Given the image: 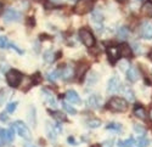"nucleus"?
Returning a JSON list of instances; mask_svg holds the SVG:
<instances>
[{
  "label": "nucleus",
  "instance_id": "obj_1",
  "mask_svg": "<svg viewBox=\"0 0 152 147\" xmlns=\"http://www.w3.org/2000/svg\"><path fill=\"white\" fill-rule=\"evenodd\" d=\"M108 108L115 112H124L128 108V102L122 97H112L108 101Z\"/></svg>",
  "mask_w": 152,
  "mask_h": 147
},
{
  "label": "nucleus",
  "instance_id": "obj_2",
  "mask_svg": "<svg viewBox=\"0 0 152 147\" xmlns=\"http://www.w3.org/2000/svg\"><path fill=\"white\" fill-rule=\"evenodd\" d=\"M93 0H78L77 4L74 5V12L77 15H85L90 12L93 9Z\"/></svg>",
  "mask_w": 152,
  "mask_h": 147
},
{
  "label": "nucleus",
  "instance_id": "obj_3",
  "mask_svg": "<svg viewBox=\"0 0 152 147\" xmlns=\"http://www.w3.org/2000/svg\"><path fill=\"white\" fill-rule=\"evenodd\" d=\"M21 80H22V74L18 71L11 69L6 73V82H7V84L10 85V87L17 88L20 85V83H21Z\"/></svg>",
  "mask_w": 152,
  "mask_h": 147
},
{
  "label": "nucleus",
  "instance_id": "obj_4",
  "mask_svg": "<svg viewBox=\"0 0 152 147\" xmlns=\"http://www.w3.org/2000/svg\"><path fill=\"white\" fill-rule=\"evenodd\" d=\"M79 38H80L82 43L88 47H93L94 44H95V36L93 35V33L89 29H86V28H82L79 31Z\"/></svg>",
  "mask_w": 152,
  "mask_h": 147
},
{
  "label": "nucleus",
  "instance_id": "obj_5",
  "mask_svg": "<svg viewBox=\"0 0 152 147\" xmlns=\"http://www.w3.org/2000/svg\"><path fill=\"white\" fill-rule=\"evenodd\" d=\"M15 128V130L18 132V135L21 136V138H23V139H26V140H29L31 138H32V134H31V130L28 129V127L23 123V122H21V120H16L15 123H14V125H12Z\"/></svg>",
  "mask_w": 152,
  "mask_h": 147
},
{
  "label": "nucleus",
  "instance_id": "obj_6",
  "mask_svg": "<svg viewBox=\"0 0 152 147\" xmlns=\"http://www.w3.org/2000/svg\"><path fill=\"white\" fill-rule=\"evenodd\" d=\"M21 18H22L21 12L17 11L16 9L9 7V9H6V11L4 12V20H5L6 22H18V21H21Z\"/></svg>",
  "mask_w": 152,
  "mask_h": 147
},
{
  "label": "nucleus",
  "instance_id": "obj_7",
  "mask_svg": "<svg viewBox=\"0 0 152 147\" xmlns=\"http://www.w3.org/2000/svg\"><path fill=\"white\" fill-rule=\"evenodd\" d=\"M86 103H88V106H89L90 108H95V109L100 108L101 106H102V97H101L100 95L94 94V95L88 97Z\"/></svg>",
  "mask_w": 152,
  "mask_h": 147
},
{
  "label": "nucleus",
  "instance_id": "obj_8",
  "mask_svg": "<svg viewBox=\"0 0 152 147\" xmlns=\"http://www.w3.org/2000/svg\"><path fill=\"white\" fill-rule=\"evenodd\" d=\"M91 20H93V22L96 24L95 28H96L97 32H101V31L104 29V26H102L104 16H102V14H101V12H99V11H94V12H93V15H91Z\"/></svg>",
  "mask_w": 152,
  "mask_h": 147
},
{
  "label": "nucleus",
  "instance_id": "obj_9",
  "mask_svg": "<svg viewBox=\"0 0 152 147\" xmlns=\"http://www.w3.org/2000/svg\"><path fill=\"white\" fill-rule=\"evenodd\" d=\"M121 89V82L117 77H113L108 80L107 84V92L108 94H113V92H117Z\"/></svg>",
  "mask_w": 152,
  "mask_h": 147
},
{
  "label": "nucleus",
  "instance_id": "obj_10",
  "mask_svg": "<svg viewBox=\"0 0 152 147\" xmlns=\"http://www.w3.org/2000/svg\"><path fill=\"white\" fill-rule=\"evenodd\" d=\"M107 56H108V60L111 61V63H116L117 60L119 58V50L117 46H110L107 47Z\"/></svg>",
  "mask_w": 152,
  "mask_h": 147
},
{
  "label": "nucleus",
  "instance_id": "obj_11",
  "mask_svg": "<svg viewBox=\"0 0 152 147\" xmlns=\"http://www.w3.org/2000/svg\"><path fill=\"white\" fill-rule=\"evenodd\" d=\"M140 32H141V35L144 39H152V23L144 22Z\"/></svg>",
  "mask_w": 152,
  "mask_h": 147
},
{
  "label": "nucleus",
  "instance_id": "obj_12",
  "mask_svg": "<svg viewBox=\"0 0 152 147\" xmlns=\"http://www.w3.org/2000/svg\"><path fill=\"white\" fill-rule=\"evenodd\" d=\"M42 92H43V95H44V97H45V100H46V102L51 106V107H56L57 106V103H56V99H55V96H54V94L50 91L49 89H46V88H44L43 90H42Z\"/></svg>",
  "mask_w": 152,
  "mask_h": 147
},
{
  "label": "nucleus",
  "instance_id": "obj_13",
  "mask_svg": "<svg viewBox=\"0 0 152 147\" xmlns=\"http://www.w3.org/2000/svg\"><path fill=\"white\" fill-rule=\"evenodd\" d=\"M126 79H128L130 83H135L139 79V72L134 66H129L128 69H126Z\"/></svg>",
  "mask_w": 152,
  "mask_h": 147
},
{
  "label": "nucleus",
  "instance_id": "obj_14",
  "mask_svg": "<svg viewBox=\"0 0 152 147\" xmlns=\"http://www.w3.org/2000/svg\"><path fill=\"white\" fill-rule=\"evenodd\" d=\"M45 130H46V135L48 138L51 140V141H55L56 138H57V131L55 129V125H53L50 122H46L45 124Z\"/></svg>",
  "mask_w": 152,
  "mask_h": 147
},
{
  "label": "nucleus",
  "instance_id": "obj_15",
  "mask_svg": "<svg viewBox=\"0 0 152 147\" xmlns=\"http://www.w3.org/2000/svg\"><path fill=\"white\" fill-rule=\"evenodd\" d=\"M74 68L71 66V65H66L65 67H63L62 69H61V76H62V78L65 79V80H68V79H71L73 76H74Z\"/></svg>",
  "mask_w": 152,
  "mask_h": 147
},
{
  "label": "nucleus",
  "instance_id": "obj_16",
  "mask_svg": "<svg viewBox=\"0 0 152 147\" xmlns=\"http://www.w3.org/2000/svg\"><path fill=\"white\" fill-rule=\"evenodd\" d=\"M66 100H67L68 102H71V103H77V105H79V103L82 102L79 95L75 92L74 90H68V91L66 92Z\"/></svg>",
  "mask_w": 152,
  "mask_h": 147
},
{
  "label": "nucleus",
  "instance_id": "obj_17",
  "mask_svg": "<svg viewBox=\"0 0 152 147\" xmlns=\"http://www.w3.org/2000/svg\"><path fill=\"white\" fill-rule=\"evenodd\" d=\"M140 14L144 17H152V3L146 1L140 9Z\"/></svg>",
  "mask_w": 152,
  "mask_h": 147
},
{
  "label": "nucleus",
  "instance_id": "obj_18",
  "mask_svg": "<svg viewBox=\"0 0 152 147\" xmlns=\"http://www.w3.org/2000/svg\"><path fill=\"white\" fill-rule=\"evenodd\" d=\"M118 50H119V55L123 56V57H129L132 56L133 54V50H132V47L128 45V44H122L119 47H118Z\"/></svg>",
  "mask_w": 152,
  "mask_h": 147
},
{
  "label": "nucleus",
  "instance_id": "obj_19",
  "mask_svg": "<svg viewBox=\"0 0 152 147\" xmlns=\"http://www.w3.org/2000/svg\"><path fill=\"white\" fill-rule=\"evenodd\" d=\"M129 35H130V29L126 26H123L118 29V38L121 40H126L129 38Z\"/></svg>",
  "mask_w": 152,
  "mask_h": 147
},
{
  "label": "nucleus",
  "instance_id": "obj_20",
  "mask_svg": "<svg viewBox=\"0 0 152 147\" xmlns=\"http://www.w3.org/2000/svg\"><path fill=\"white\" fill-rule=\"evenodd\" d=\"M134 114H135L136 118L142 119V120H145V119L147 118V113H146V111H145V108L141 107V106H136V107H135V109H134Z\"/></svg>",
  "mask_w": 152,
  "mask_h": 147
},
{
  "label": "nucleus",
  "instance_id": "obj_21",
  "mask_svg": "<svg viewBox=\"0 0 152 147\" xmlns=\"http://www.w3.org/2000/svg\"><path fill=\"white\" fill-rule=\"evenodd\" d=\"M28 120L33 127L37 125V114H35V108L33 106H29L28 108Z\"/></svg>",
  "mask_w": 152,
  "mask_h": 147
},
{
  "label": "nucleus",
  "instance_id": "obj_22",
  "mask_svg": "<svg viewBox=\"0 0 152 147\" xmlns=\"http://www.w3.org/2000/svg\"><path fill=\"white\" fill-rule=\"evenodd\" d=\"M135 143L137 145V147H148L150 146V140L145 135H141V136H139L136 139Z\"/></svg>",
  "mask_w": 152,
  "mask_h": 147
},
{
  "label": "nucleus",
  "instance_id": "obj_23",
  "mask_svg": "<svg viewBox=\"0 0 152 147\" xmlns=\"http://www.w3.org/2000/svg\"><path fill=\"white\" fill-rule=\"evenodd\" d=\"M60 73H61V71L60 69H55V71H51V72H49L48 73V80L49 82H56L60 77H61V74H60Z\"/></svg>",
  "mask_w": 152,
  "mask_h": 147
},
{
  "label": "nucleus",
  "instance_id": "obj_24",
  "mask_svg": "<svg viewBox=\"0 0 152 147\" xmlns=\"http://www.w3.org/2000/svg\"><path fill=\"white\" fill-rule=\"evenodd\" d=\"M51 114L57 122H60V123H62V122H67V116L65 114V113H62V112H60V111H55V112H51L50 113Z\"/></svg>",
  "mask_w": 152,
  "mask_h": 147
},
{
  "label": "nucleus",
  "instance_id": "obj_25",
  "mask_svg": "<svg viewBox=\"0 0 152 147\" xmlns=\"http://www.w3.org/2000/svg\"><path fill=\"white\" fill-rule=\"evenodd\" d=\"M99 80V76H97V73L96 72H91L89 76H88V79H86V83H88V85H95L96 84V82Z\"/></svg>",
  "mask_w": 152,
  "mask_h": 147
},
{
  "label": "nucleus",
  "instance_id": "obj_26",
  "mask_svg": "<svg viewBox=\"0 0 152 147\" xmlns=\"http://www.w3.org/2000/svg\"><path fill=\"white\" fill-rule=\"evenodd\" d=\"M124 89V95H125V97H126V100L128 101H135V95H134V91L130 89V88H128V87H124L123 88Z\"/></svg>",
  "mask_w": 152,
  "mask_h": 147
},
{
  "label": "nucleus",
  "instance_id": "obj_27",
  "mask_svg": "<svg viewBox=\"0 0 152 147\" xmlns=\"http://www.w3.org/2000/svg\"><path fill=\"white\" fill-rule=\"evenodd\" d=\"M86 125L91 128V129H95V128H99L101 125V120L97 119V118H91L89 120H86Z\"/></svg>",
  "mask_w": 152,
  "mask_h": 147
},
{
  "label": "nucleus",
  "instance_id": "obj_28",
  "mask_svg": "<svg viewBox=\"0 0 152 147\" xmlns=\"http://www.w3.org/2000/svg\"><path fill=\"white\" fill-rule=\"evenodd\" d=\"M62 107H63V109H65L67 113H69V114H77V109H75L74 107H72L68 102H62Z\"/></svg>",
  "mask_w": 152,
  "mask_h": 147
},
{
  "label": "nucleus",
  "instance_id": "obj_29",
  "mask_svg": "<svg viewBox=\"0 0 152 147\" xmlns=\"http://www.w3.org/2000/svg\"><path fill=\"white\" fill-rule=\"evenodd\" d=\"M43 57H44V60L46 61V62H53L54 61V52L51 50H48V51L44 52Z\"/></svg>",
  "mask_w": 152,
  "mask_h": 147
},
{
  "label": "nucleus",
  "instance_id": "obj_30",
  "mask_svg": "<svg viewBox=\"0 0 152 147\" xmlns=\"http://www.w3.org/2000/svg\"><path fill=\"white\" fill-rule=\"evenodd\" d=\"M10 46V43L6 36H0V49H7Z\"/></svg>",
  "mask_w": 152,
  "mask_h": 147
},
{
  "label": "nucleus",
  "instance_id": "obj_31",
  "mask_svg": "<svg viewBox=\"0 0 152 147\" xmlns=\"http://www.w3.org/2000/svg\"><path fill=\"white\" fill-rule=\"evenodd\" d=\"M0 140H1V142H3V143H7V142H9L6 130H4L3 128H0Z\"/></svg>",
  "mask_w": 152,
  "mask_h": 147
},
{
  "label": "nucleus",
  "instance_id": "obj_32",
  "mask_svg": "<svg viewBox=\"0 0 152 147\" xmlns=\"http://www.w3.org/2000/svg\"><path fill=\"white\" fill-rule=\"evenodd\" d=\"M107 129L110 130H115V131H121L122 130V125L119 124V123H111V124H108L107 125Z\"/></svg>",
  "mask_w": 152,
  "mask_h": 147
},
{
  "label": "nucleus",
  "instance_id": "obj_33",
  "mask_svg": "<svg viewBox=\"0 0 152 147\" xmlns=\"http://www.w3.org/2000/svg\"><path fill=\"white\" fill-rule=\"evenodd\" d=\"M134 130H135V132L141 134V135H145V132H146L145 127H142V125H140V124H135V125H134Z\"/></svg>",
  "mask_w": 152,
  "mask_h": 147
},
{
  "label": "nucleus",
  "instance_id": "obj_34",
  "mask_svg": "<svg viewBox=\"0 0 152 147\" xmlns=\"http://www.w3.org/2000/svg\"><path fill=\"white\" fill-rule=\"evenodd\" d=\"M15 128L14 127H10V129L9 130H6V134H7V139H9V142H11L12 140H14V138H15Z\"/></svg>",
  "mask_w": 152,
  "mask_h": 147
},
{
  "label": "nucleus",
  "instance_id": "obj_35",
  "mask_svg": "<svg viewBox=\"0 0 152 147\" xmlns=\"http://www.w3.org/2000/svg\"><path fill=\"white\" fill-rule=\"evenodd\" d=\"M17 107V102H10L7 106H6V111L9 113H14L15 112V109Z\"/></svg>",
  "mask_w": 152,
  "mask_h": 147
},
{
  "label": "nucleus",
  "instance_id": "obj_36",
  "mask_svg": "<svg viewBox=\"0 0 152 147\" xmlns=\"http://www.w3.org/2000/svg\"><path fill=\"white\" fill-rule=\"evenodd\" d=\"M5 99H6V92H5L4 90H1V91H0V105L4 103Z\"/></svg>",
  "mask_w": 152,
  "mask_h": 147
},
{
  "label": "nucleus",
  "instance_id": "obj_37",
  "mask_svg": "<svg viewBox=\"0 0 152 147\" xmlns=\"http://www.w3.org/2000/svg\"><path fill=\"white\" fill-rule=\"evenodd\" d=\"M101 147H113V140H107V141L102 142Z\"/></svg>",
  "mask_w": 152,
  "mask_h": 147
},
{
  "label": "nucleus",
  "instance_id": "obj_38",
  "mask_svg": "<svg viewBox=\"0 0 152 147\" xmlns=\"http://www.w3.org/2000/svg\"><path fill=\"white\" fill-rule=\"evenodd\" d=\"M0 120H1V122H7V120H9L7 113H4V112L0 113Z\"/></svg>",
  "mask_w": 152,
  "mask_h": 147
},
{
  "label": "nucleus",
  "instance_id": "obj_39",
  "mask_svg": "<svg viewBox=\"0 0 152 147\" xmlns=\"http://www.w3.org/2000/svg\"><path fill=\"white\" fill-rule=\"evenodd\" d=\"M9 47H11V49H14V50H15V51H17L18 54H23V51L21 50V49H18V47H17V46H16L15 44H10V46H9Z\"/></svg>",
  "mask_w": 152,
  "mask_h": 147
},
{
  "label": "nucleus",
  "instance_id": "obj_40",
  "mask_svg": "<svg viewBox=\"0 0 152 147\" xmlns=\"http://www.w3.org/2000/svg\"><path fill=\"white\" fill-rule=\"evenodd\" d=\"M68 143H69V145H73V146H75V145H77V143H78V142H77V141H75V139H74V138L69 136V138H68Z\"/></svg>",
  "mask_w": 152,
  "mask_h": 147
},
{
  "label": "nucleus",
  "instance_id": "obj_41",
  "mask_svg": "<svg viewBox=\"0 0 152 147\" xmlns=\"http://www.w3.org/2000/svg\"><path fill=\"white\" fill-rule=\"evenodd\" d=\"M23 147H38L37 145H34L33 142H24Z\"/></svg>",
  "mask_w": 152,
  "mask_h": 147
},
{
  "label": "nucleus",
  "instance_id": "obj_42",
  "mask_svg": "<svg viewBox=\"0 0 152 147\" xmlns=\"http://www.w3.org/2000/svg\"><path fill=\"white\" fill-rule=\"evenodd\" d=\"M133 47L135 49V51H136V52H139V51H141V47H139V44H136V43H135V44L133 45Z\"/></svg>",
  "mask_w": 152,
  "mask_h": 147
},
{
  "label": "nucleus",
  "instance_id": "obj_43",
  "mask_svg": "<svg viewBox=\"0 0 152 147\" xmlns=\"http://www.w3.org/2000/svg\"><path fill=\"white\" fill-rule=\"evenodd\" d=\"M51 1H53L54 4H61V3H62V0H51Z\"/></svg>",
  "mask_w": 152,
  "mask_h": 147
},
{
  "label": "nucleus",
  "instance_id": "obj_44",
  "mask_svg": "<svg viewBox=\"0 0 152 147\" xmlns=\"http://www.w3.org/2000/svg\"><path fill=\"white\" fill-rule=\"evenodd\" d=\"M150 119H151V120H152V108H151V109H150Z\"/></svg>",
  "mask_w": 152,
  "mask_h": 147
},
{
  "label": "nucleus",
  "instance_id": "obj_45",
  "mask_svg": "<svg viewBox=\"0 0 152 147\" xmlns=\"http://www.w3.org/2000/svg\"><path fill=\"white\" fill-rule=\"evenodd\" d=\"M1 10H3V4L0 3V12H1Z\"/></svg>",
  "mask_w": 152,
  "mask_h": 147
},
{
  "label": "nucleus",
  "instance_id": "obj_46",
  "mask_svg": "<svg viewBox=\"0 0 152 147\" xmlns=\"http://www.w3.org/2000/svg\"><path fill=\"white\" fill-rule=\"evenodd\" d=\"M150 58H151V61H152V52L150 54Z\"/></svg>",
  "mask_w": 152,
  "mask_h": 147
},
{
  "label": "nucleus",
  "instance_id": "obj_47",
  "mask_svg": "<svg viewBox=\"0 0 152 147\" xmlns=\"http://www.w3.org/2000/svg\"><path fill=\"white\" fill-rule=\"evenodd\" d=\"M137 1H145V0H137Z\"/></svg>",
  "mask_w": 152,
  "mask_h": 147
},
{
  "label": "nucleus",
  "instance_id": "obj_48",
  "mask_svg": "<svg viewBox=\"0 0 152 147\" xmlns=\"http://www.w3.org/2000/svg\"><path fill=\"white\" fill-rule=\"evenodd\" d=\"M121 1H123V0H121Z\"/></svg>",
  "mask_w": 152,
  "mask_h": 147
}]
</instances>
